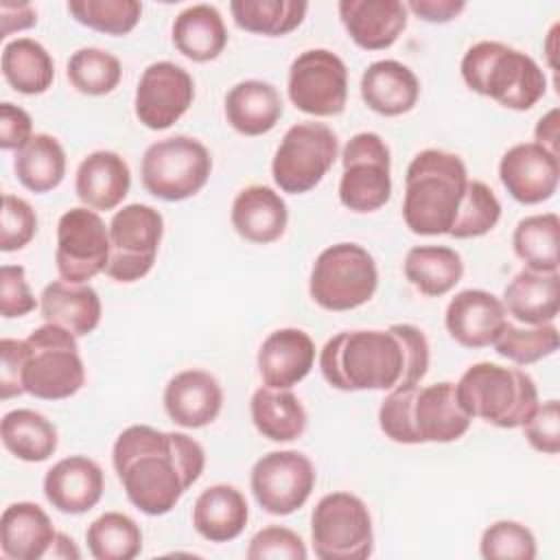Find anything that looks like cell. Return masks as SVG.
<instances>
[{
    "mask_svg": "<svg viewBox=\"0 0 560 560\" xmlns=\"http://www.w3.org/2000/svg\"><path fill=\"white\" fill-rule=\"evenodd\" d=\"M503 306L527 326L551 324L560 311V273L518 271L503 291Z\"/></svg>",
    "mask_w": 560,
    "mask_h": 560,
    "instance_id": "cell-31",
    "label": "cell"
},
{
    "mask_svg": "<svg viewBox=\"0 0 560 560\" xmlns=\"http://www.w3.org/2000/svg\"><path fill=\"white\" fill-rule=\"evenodd\" d=\"M109 228L96 210L77 206L66 210L57 223L55 262L61 280L88 282L107 269Z\"/></svg>",
    "mask_w": 560,
    "mask_h": 560,
    "instance_id": "cell-15",
    "label": "cell"
},
{
    "mask_svg": "<svg viewBox=\"0 0 560 560\" xmlns=\"http://www.w3.org/2000/svg\"><path fill=\"white\" fill-rule=\"evenodd\" d=\"M479 553L486 560H534L536 538L516 521H497L483 529Z\"/></svg>",
    "mask_w": 560,
    "mask_h": 560,
    "instance_id": "cell-45",
    "label": "cell"
},
{
    "mask_svg": "<svg viewBox=\"0 0 560 560\" xmlns=\"http://www.w3.org/2000/svg\"><path fill=\"white\" fill-rule=\"evenodd\" d=\"M256 363L267 387L291 389L311 372L315 343L311 335L300 328H278L260 343Z\"/></svg>",
    "mask_w": 560,
    "mask_h": 560,
    "instance_id": "cell-22",
    "label": "cell"
},
{
    "mask_svg": "<svg viewBox=\"0 0 560 560\" xmlns=\"http://www.w3.org/2000/svg\"><path fill=\"white\" fill-rule=\"evenodd\" d=\"M39 311L46 324L61 326L77 339L88 337L101 322V298L85 282L55 280L39 295Z\"/></svg>",
    "mask_w": 560,
    "mask_h": 560,
    "instance_id": "cell-27",
    "label": "cell"
},
{
    "mask_svg": "<svg viewBox=\"0 0 560 560\" xmlns=\"http://www.w3.org/2000/svg\"><path fill=\"white\" fill-rule=\"evenodd\" d=\"M343 173L339 201L352 212L365 214L383 208L392 197L389 147L374 131L354 133L341 151Z\"/></svg>",
    "mask_w": 560,
    "mask_h": 560,
    "instance_id": "cell-13",
    "label": "cell"
},
{
    "mask_svg": "<svg viewBox=\"0 0 560 560\" xmlns=\"http://www.w3.org/2000/svg\"><path fill=\"white\" fill-rule=\"evenodd\" d=\"M523 435L532 444V448L556 455L560 451V402L547 400L538 402L534 413L523 424Z\"/></svg>",
    "mask_w": 560,
    "mask_h": 560,
    "instance_id": "cell-48",
    "label": "cell"
},
{
    "mask_svg": "<svg viewBox=\"0 0 560 560\" xmlns=\"http://www.w3.org/2000/svg\"><path fill=\"white\" fill-rule=\"evenodd\" d=\"M503 188L525 206L542 203L553 197L560 179L558 155L538 142L510 147L499 162Z\"/></svg>",
    "mask_w": 560,
    "mask_h": 560,
    "instance_id": "cell-18",
    "label": "cell"
},
{
    "mask_svg": "<svg viewBox=\"0 0 560 560\" xmlns=\"http://www.w3.org/2000/svg\"><path fill=\"white\" fill-rule=\"evenodd\" d=\"M85 542L96 560H131L142 551V532L131 516L105 512L90 523Z\"/></svg>",
    "mask_w": 560,
    "mask_h": 560,
    "instance_id": "cell-40",
    "label": "cell"
},
{
    "mask_svg": "<svg viewBox=\"0 0 560 560\" xmlns=\"http://www.w3.org/2000/svg\"><path fill=\"white\" fill-rule=\"evenodd\" d=\"M378 269L372 254L357 243H335L313 262L308 293L326 311H352L372 300Z\"/></svg>",
    "mask_w": 560,
    "mask_h": 560,
    "instance_id": "cell-7",
    "label": "cell"
},
{
    "mask_svg": "<svg viewBox=\"0 0 560 560\" xmlns=\"http://www.w3.org/2000/svg\"><path fill=\"white\" fill-rule=\"evenodd\" d=\"M558 343H560V337L553 324L521 328L508 322L492 346L497 354H501L503 359L518 365H529L553 354L558 350Z\"/></svg>",
    "mask_w": 560,
    "mask_h": 560,
    "instance_id": "cell-43",
    "label": "cell"
},
{
    "mask_svg": "<svg viewBox=\"0 0 560 560\" xmlns=\"http://www.w3.org/2000/svg\"><path fill=\"white\" fill-rule=\"evenodd\" d=\"M13 171L18 182L31 192H48L57 188L66 175V151L50 133H33V138L15 151Z\"/></svg>",
    "mask_w": 560,
    "mask_h": 560,
    "instance_id": "cell-36",
    "label": "cell"
},
{
    "mask_svg": "<svg viewBox=\"0 0 560 560\" xmlns=\"http://www.w3.org/2000/svg\"><path fill=\"white\" fill-rule=\"evenodd\" d=\"M195 98V81L173 61H155L144 68L133 98L136 118L153 131L177 122Z\"/></svg>",
    "mask_w": 560,
    "mask_h": 560,
    "instance_id": "cell-17",
    "label": "cell"
},
{
    "mask_svg": "<svg viewBox=\"0 0 560 560\" xmlns=\"http://www.w3.org/2000/svg\"><path fill=\"white\" fill-rule=\"evenodd\" d=\"M304 540L289 527L269 525L254 534L247 547L249 560H306Z\"/></svg>",
    "mask_w": 560,
    "mask_h": 560,
    "instance_id": "cell-47",
    "label": "cell"
},
{
    "mask_svg": "<svg viewBox=\"0 0 560 560\" xmlns=\"http://www.w3.org/2000/svg\"><path fill=\"white\" fill-rule=\"evenodd\" d=\"M33 138V120L26 109L13 103L0 105V147L18 151Z\"/></svg>",
    "mask_w": 560,
    "mask_h": 560,
    "instance_id": "cell-51",
    "label": "cell"
},
{
    "mask_svg": "<svg viewBox=\"0 0 560 560\" xmlns=\"http://www.w3.org/2000/svg\"><path fill=\"white\" fill-rule=\"evenodd\" d=\"M304 0H232L230 11L238 28L247 33L282 37L298 28L306 15Z\"/></svg>",
    "mask_w": 560,
    "mask_h": 560,
    "instance_id": "cell-39",
    "label": "cell"
},
{
    "mask_svg": "<svg viewBox=\"0 0 560 560\" xmlns=\"http://www.w3.org/2000/svg\"><path fill=\"white\" fill-rule=\"evenodd\" d=\"M249 413L258 433L271 442H293L306 431V409L291 389L258 387Z\"/></svg>",
    "mask_w": 560,
    "mask_h": 560,
    "instance_id": "cell-33",
    "label": "cell"
},
{
    "mask_svg": "<svg viewBox=\"0 0 560 560\" xmlns=\"http://www.w3.org/2000/svg\"><path fill=\"white\" fill-rule=\"evenodd\" d=\"M455 398L470 418L499 429L523 427L538 407V389L527 372L490 361L475 363L459 376Z\"/></svg>",
    "mask_w": 560,
    "mask_h": 560,
    "instance_id": "cell-6",
    "label": "cell"
},
{
    "mask_svg": "<svg viewBox=\"0 0 560 560\" xmlns=\"http://www.w3.org/2000/svg\"><path fill=\"white\" fill-rule=\"evenodd\" d=\"M468 171L459 155L442 149H424L413 155L405 175L402 219L420 236L448 234L464 192Z\"/></svg>",
    "mask_w": 560,
    "mask_h": 560,
    "instance_id": "cell-3",
    "label": "cell"
},
{
    "mask_svg": "<svg viewBox=\"0 0 560 560\" xmlns=\"http://www.w3.org/2000/svg\"><path fill=\"white\" fill-rule=\"evenodd\" d=\"M501 219V203L492 188L479 179H468L457 219L451 228L453 238H477L488 234Z\"/></svg>",
    "mask_w": 560,
    "mask_h": 560,
    "instance_id": "cell-44",
    "label": "cell"
},
{
    "mask_svg": "<svg viewBox=\"0 0 560 560\" xmlns=\"http://www.w3.org/2000/svg\"><path fill=\"white\" fill-rule=\"evenodd\" d=\"M284 112L280 92L260 79L236 83L225 94V118L241 136H262L271 131Z\"/></svg>",
    "mask_w": 560,
    "mask_h": 560,
    "instance_id": "cell-30",
    "label": "cell"
},
{
    "mask_svg": "<svg viewBox=\"0 0 560 560\" xmlns=\"http://www.w3.org/2000/svg\"><path fill=\"white\" fill-rule=\"evenodd\" d=\"M131 186L129 164L114 151H92L77 168V197L92 210H114Z\"/></svg>",
    "mask_w": 560,
    "mask_h": 560,
    "instance_id": "cell-28",
    "label": "cell"
},
{
    "mask_svg": "<svg viewBox=\"0 0 560 560\" xmlns=\"http://www.w3.org/2000/svg\"><path fill=\"white\" fill-rule=\"evenodd\" d=\"M57 529L33 501H18L0 516V549L11 560H42L50 556Z\"/></svg>",
    "mask_w": 560,
    "mask_h": 560,
    "instance_id": "cell-24",
    "label": "cell"
},
{
    "mask_svg": "<svg viewBox=\"0 0 560 560\" xmlns=\"http://www.w3.org/2000/svg\"><path fill=\"white\" fill-rule=\"evenodd\" d=\"M164 234L162 214L147 203H129L109 221V260L105 273L116 282L144 278L158 256Z\"/></svg>",
    "mask_w": 560,
    "mask_h": 560,
    "instance_id": "cell-12",
    "label": "cell"
},
{
    "mask_svg": "<svg viewBox=\"0 0 560 560\" xmlns=\"http://www.w3.org/2000/svg\"><path fill=\"white\" fill-rule=\"evenodd\" d=\"M287 90L295 109L317 118L337 116L348 101V68L332 50H304L289 68Z\"/></svg>",
    "mask_w": 560,
    "mask_h": 560,
    "instance_id": "cell-14",
    "label": "cell"
},
{
    "mask_svg": "<svg viewBox=\"0 0 560 560\" xmlns=\"http://www.w3.org/2000/svg\"><path fill=\"white\" fill-rule=\"evenodd\" d=\"M66 77L77 92L88 96H103L120 83L122 66L116 55L103 48L85 46L70 55Z\"/></svg>",
    "mask_w": 560,
    "mask_h": 560,
    "instance_id": "cell-41",
    "label": "cell"
},
{
    "mask_svg": "<svg viewBox=\"0 0 560 560\" xmlns=\"http://www.w3.org/2000/svg\"><path fill=\"white\" fill-rule=\"evenodd\" d=\"M2 74L15 92L42 94L52 85L55 63L37 39L15 37L2 48Z\"/></svg>",
    "mask_w": 560,
    "mask_h": 560,
    "instance_id": "cell-35",
    "label": "cell"
},
{
    "mask_svg": "<svg viewBox=\"0 0 560 560\" xmlns=\"http://www.w3.org/2000/svg\"><path fill=\"white\" fill-rule=\"evenodd\" d=\"M173 44L197 63L217 59L228 44V28L219 9L199 2L179 11L173 22Z\"/></svg>",
    "mask_w": 560,
    "mask_h": 560,
    "instance_id": "cell-32",
    "label": "cell"
},
{
    "mask_svg": "<svg viewBox=\"0 0 560 560\" xmlns=\"http://www.w3.org/2000/svg\"><path fill=\"white\" fill-rule=\"evenodd\" d=\"M0 398L9 400L13 396L26 394L24 389V363H26V341L4 337L0 341Z\"/></svg>",
    "mask_w": 560,
    "mask_h": 560,
    "instance_id": "cell-50",
    "label": "cell"
},
{
    "mask_svg": "<svg viewBox=\"0 0 560 560\" xmlns=\"http://www.w3.org/2000/svg\"><path fill=\"white\" fill-rule=\"evenodd\" d=\"M339 155L337 133L324 122H298L287 129L271 162V175L280 190L302 195L313 190Z\"/></svg>",
    "mask_w": 560,
    "mask_h": 560,
    "instance_id": "cell-11",
    "label": "cell"
},
{
    "mask_svg": "<svg viewBox=\"0 0 560 560\" xmlns=\"http://www.w3.org/2000/svg\"><path fill=\"white\" fill-rule=\"evenodd\" d=\"M470 420L455 398V383L448 381L394 387L378 409L381 431L398 444L455 442L468 431Z\"/></svg>",
    "mask_w": 560,
    "mask_h": 560,
    "instance_id": "cell-4",
    "label": "cell"
},
{
    "mask_svg": "<svg viewBox=\"0 0 560 560\" xmlns=\"http://www.w3.org/2000/svg\"><path fill=\"white\" fill-rule=\"evenodd\" d=\"M324 381L341 392L418 385L429 370V341L413 324L387 330H343L319 352Z\"/></svg>",
    "mask_w": 560,
    "mask_h": 560,
    "instance_id": "cell-2",
    "label": "cell"
},
{
    "mask_svg": "<svg viewBox=\"0 0 560 560\" xmlns=\"http://www.w3.org/2000/svg\"><path fill=\"white\" fill-rule=\"evenodd\" d=\"M210 173V151L190 136H171L153 142L140 164L142 186L149 195L164 201H184L197 195Z\"/></svg>",
    "mask_w": 560,
    "mask_h": 560,
    "instance_id": "cell-9",
    "label": "cell"
},
{
    "mask_svg": "<svg viewBox=\"0 0 560 560\" xmlns=\"http://www.w3.org/2000/svg\"><path fill=\"white\" fill-rule=\"evenodd\" d=\"M112 464L127 499L140 512L162 516L201 477L206 453L186 433L131 424L116 438Z\"/></svg>",
    "mask_w": 560,
    "mask_h": 560,
    "instance_id": "cell-1",
    "label": "cell"
},
{
    "mask_svg": "<svg viewBox=\"0 0 560 560\" xmlns=\"http://www.w3.org/2000/svg\"><path fill=\"white\" fill-rule=\"evenodd\" d=\"M37 302L28 289L26 271L22 265H2L0 267V315L22 317L35 311Z\"/></svg>",
    "mask_w": 560,
    "mask_h": 560,
    "instance_id": "cell-49",
    "label": "cell"
},
{
    "mask_svg": "<svg viewBox=\"0 0 560 560\" xmlns=\"http://www.w3.org/2000/svg\"><path fill=\"white\" fill-rule=\"evenodd\" d=\"M503 302L483 289H464L451 298L444 315L448 335L464 348L492 346L508 324Z\"/></svg>",
    "mask_w": 560,
    "mask_h": 560,
    "instance_id": "cell-19",
    "label": "cell"
},
{
    "mask_svg": "<svg viewBox=\"0 0 560 560\" xmlns=\"http://www.w3.org/2000/svg\"><path fill=\"white\" fill-rule=\"evenodd\" d=\"M4 448L22 462H46L57 451L55 424L33 409H13L0 422Z\"/></svg>",
    "mask_w": 560,
    "mask_h": 560,
    "instance_id": "cell-37",
    "label": "cell"
},
{
    "mask_svg": "<svg viewBox=\"0 0 560 560\" xmlns=\"http://www.w3.org/2000/svg\"><path fill=\"white\" fill-rule=\"evenodd\" d=\"M337 9L350 39L365 50L389 48L407 26V7L398 0H341Z\"/></svg>",
    "mask_w": 560,
    "mask_h": 560,
    "instance_id": "cell-23",
    "label": "cell"
},
{
    "mask_svg": "<svg viewBox=\"0 0 560 560\" xmlns=\"http://www.w3.org/2000/svg\"><path fill=\"white\" fill-rule=\"evenodd\" d=\"M48 558H52V560H77V558H81V553H79V549H77V545L70 536L57 532V538H55V545H52Z\"/></svg>",
    "mask_w": 560,
    "mask_h": 560,
    "instance_id": "cell-55",
    "label": "cell"
},
{
    "mask_svg": "<svg viewBox=\"0 0 560 560\" xmlns=\"http://www.w3.org/2000/svg\"><path fill=\"white\" fill-rule=\"evenodd\" d=\"M249 508L243 492L230 483L206 488L192 505V527L210 542H230L245 529Z\"/></svg>",
    "mask_w": 560,
    "mask_h": 560,
    "instance_id": "cell-29",
    "label": "cell"
},
{
    "mask_svg": "<svg viewBox=\"0 0 560 560\" xmlns=\"http://www.w3.org/2000/svg\"><path fill=\"white\" fill-rule=\"evenodd\" d=\"M560 219L556 212L529 214L521 219L512 234L514 254L525 262V269L556 273L560 258Z\"/></svg>",
    "mask_w": 560,
    "mask_h": 560,
    "instance_id": "cell-38",
    "label": "cell"
},
{
    "mask_svg": "<svg viewBox=\"0 0 560 560\" xmlns=\"http://www.w3.org/2000/svg\"><path fill=\"white\" fill-rule=\"evenodd\" d=\"M164 409L184 429H201L217 420L223 407L219 381L199 368L177 372L164 387Z\"/></svg>",
    "mask_w": 560,
    "mask_h": 560,
    "instance_id": "cell-21",
    "label": "cell"
},
{
    "mask_svg": "<svg viewBox=\"0 0 560 560\" xmlns=\"http://www.w3.org/2000/svg\"><path fill=\"white\" fill-rule=\"evenodd\" d=\"M405 7L411 9L424 22L442 24V22H451L453 18H457L466 9V2H459V0H411Z\"/></svg>",
    "mask_w": 560,
    "mask_h": 560,
    "instance_id": "cell-53",
    "label": "cell"
},
{
    "mask_svg": "<svg viewBox=\"0 0 560 560\" xmlns=\"http://www.w3.org/2000/svg\"><path fill=\"white\" fill-rule=\"evenodd\" d=\"M24 389L39 400H63L85 383L77 337L61 326L44 324L26 339Z\"/></svg>",
    "mask_w": 560,
    "mask_h": 560,
    "instance_id": "cell-8",
    "label": "cell"
},
{
    "mask_svg": "<svg viewBox=\"0 0 560 560\" xmlns=\"http://www.w3.org/2000/svg\"><path fill=\"white\" fill-rule=\"evenodd\" d=\"M311 540L319 560L370 558L374 532L368 505L350 492L324 494L311 514Z\"/></svg>",
    "mask_w": 560,
    "mask_h": 560,
    "instance_id": "cell-10",
    "label": "cell"
},
{
    "mask_svg": "<svg viewBox=\"0 0 560 560\" xmlns=\"http://www.w3.org/2000/svg\"><path fill=\"white\" fill-rule=\"evenodd\" d=\"M558 109H549L545 116H540L536 129H534V136H536V142L542 144L545 149H549L551 153L558 155Z\"/></svg>",
    "mask_w": 560,
    "mask_h": 560,
    "instance_id": "cell-54",
    "label": "cell"
},
{
    "mask_svg": "<svg viewBox=\"0 0 560 560\" xmlns=\"http://www.w3.org/2000/svg\"><path fill=\"white\" fill-rule=\"evenodd\" d=\"M464 83L499 105L527 112L547 92V77L525 52L503 42H477L462 57Z\"/></svg>",
    "mask_w": 560,
    "mask_h": 560,
    "instance_id": "cell-5",
    "label": "cell"
},
{
    "mask_svg": "<svg viewBox=\"0 0 560 560\" xmlns=\"http://www.w3.org/2000/svg\"><path fill=\"white\" fill-rule=\"evenodd\" d=\"M405 278L429 298H440L455 289L464 276L462 256L444 245H416L405 256Z\"/></svg>",
    "mask_w": 560,
    "mask_h": 560,
    "instance_id": "cell-34",
    "label": "cell"
},
{
    "mask_svg": "<svg viewBox=\"0 0 560 560\" xmlns=\"http://www.w3.org/2000/svg\"><path fill=\"white\" fill-rule=\"evenodd\" d=\"M37 232V214L33 206L15 195L2 197V221H0V249L18 252L26 247Z\"/></svg>",
    "mask_w": 560,
    "mask_h": 560,
    "instance_id": "cell-46",
    "label": "cell"
},
{
    "mask_svg": "<svg viewBox=\"0 0 560 560\" xmlns=\"http://www.w3.org/2000/svg\"><path fill=\"white\" fill-rule=\"evenodd\" d=\"M420 81L405 63L381 59L370 63L361 74V98L381 116H400L416 107Z\"/></svg>",
    "mask_w": 560,
    "mask_h": 560,
    "instance_id": "cell-25",
    "label": "cell"
},
{
    "mask_svg": "<svg viewBox=\"0 0 560 560\" xmlns=\"http://www.w3.org/2000/svg\"><path fill=\"white\" fill-rule=\"evenodd\" d=\"M230 219L241 238L267 245L284 234L289 210L273 188L254 184L234 197Z\"/></svg>",
    "mask_w": 560,
    "mask_h": 560,
    "instance_id": "cell-26",
    "label": "cell"
},
{
    "mask_svg": "<svg viewBox=\"0 0 560 560\" xmlns=\"http://www.w3.org/2000/svg\"><path fill=\"white\" fill-rule=\"evenodd\" d=\"M0 22H2L0 39H4V37H9L15 31L31 28L37 22V13H35L33 4H28V2L2 0L0 2Z\"/></svg>",
    "mask_w": 560,
    "mask_h": 560,
    "instance_id": "cell-52",
    "label": "cell"
},
{
    "mask_svg": "<svg viewBox=\"0 0 560 560\" xmlns=\"http://www.w3.org/2000/svg\"><path fill=\"white\" fill-rule=\"evenodd\" d=\"M66 7L79 24L105 35H127L142 13L138 0H68Z\"/></svg>",
    "mask_w": 560,
    "mask_h": 560,
    "instance_id": "cell-42",
    "label": "cell"
},
{
    "mask_svg": "<svg viewBox=\"0 0 560 560\" xmlns=\"http://www.w3.org/2000/svg\"><path fill=\"white\" fill-rule=\"evenodd\" d=\"M101 466L85 455H70L52 464L44 475L46 501L63 514H85L103 497Z\"/></svg>",
    "mask_w": 560,
    "mask_h": 560,
    "instance_id": "cell-20",
    "label": "cell"
},
{
    "mask_svg": "<svg viewBox=\"0 0 560 560\" xmlns=\"http://www.w3.org/2000/svg\"><path fill=\"white\" fill-rule=\"evenodd\" d=\"M315 466L300 451H271L262 455L249 475L256 503L276 516L300 510L315 488Z\"/></svg>",
    "mask_w": 560,
    "mask_h": 560,
    "instance_id": "cell-16",
    "label": "cell"
}]
</instances>
